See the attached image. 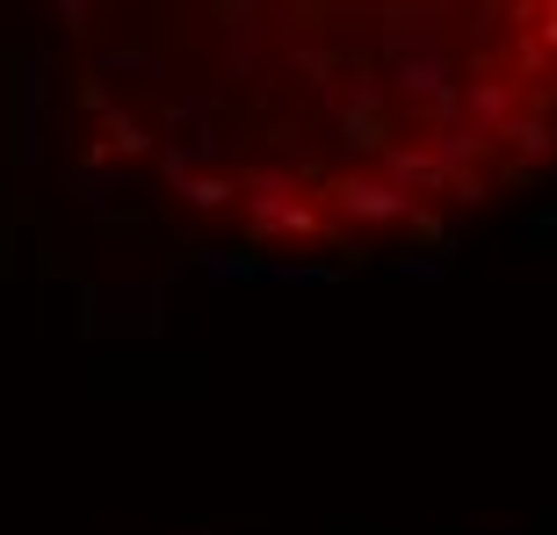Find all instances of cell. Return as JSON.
I'll use <instances>...</instances> for the list:
<instances>
[{
    "instance_id": "6da1fadb",
    "label": "cell",
    "mask_w": 557,
    "mask_h": 535,
    "mask_svg": "<svg viewBox=\"0 0 557 535\" xmlns=\"http://www.w3.org/2000/svg\"><path fill=\"white\" fill-rule=\"evenodd\" d=\"M81 160L261 261L428 247L557 160V0H59Z\"/></svg>"
}]
</instances>
